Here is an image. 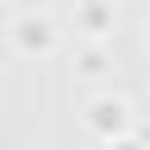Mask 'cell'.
<instances>
[{"label": "cell", "mask_w": 150, "mask_h": 150, "mask_svg": "<svg viewBox=\"0 0 150 150\" xmlns=\"http://www.w3.org/2000/svg\"><path fill=\"white\" fill-rule=\"evenodd\" d=\"M19 42H23L28 52H33V47L42 52V47H52V28H47V23H33V19H28V23L19 28Z\"/></svg>", "instance_id": "cell-1"}]
</instances>
